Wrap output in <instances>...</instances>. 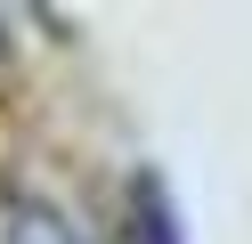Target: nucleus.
<instances>
[{
	"mask_svg": "<svg viewBox=\"0 0 252 244\" xmlns=\"http://www.w3.org/2000/svg\"><path fill=\"white\" fill-rule=\"evenodd\" d=\"M8 244H73V228H65V220H49V211H17Z\"/></svg>",
	"mask_w": 252,
	"mask_h": 244,
	"instance_id": "f257e3e1",
	"label": "nucleus"
}]
</instances>
